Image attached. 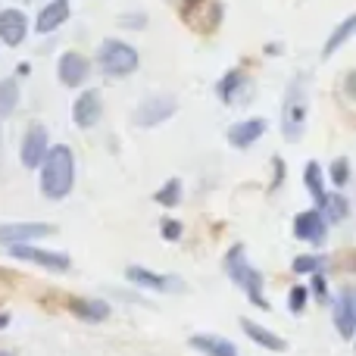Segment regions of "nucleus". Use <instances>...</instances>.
<instances>
[{
    "label": "nucleus",
    "instance_id": "9",
    "mask_svg": "<svg viewBox=\"0 0 356 356\" xmlns=\"http://www.w3.org/2000/svg\"><path fill=\"white\" fill-rule=\"evenodd\" d=\"M56 75H60V81L66 88H81L91 79V60L81 56L79 50H66L60 56V63H56Z\"/></svg>",
    "mask_w": 356,
    "mask_h": 356
},
{
    "label": "nucleus",
    "instance_id": "3",
    "mask_svg": "<svg viewBox=\"0 0 356 356\" xmlns=\"http://www.w3.org/2000/svg\"><path fill=\"white\" fill-rule=\"evenodd\" d=\"M307 116H309V97H307V79L297 75L288 85V94L282 100V135L288 141H300L307 131Z\"/></svg>",
    "mask_w": 356,
    "mask_h": 356
},
{
    "label": "nucleus",
    "instance_id": "33",
    "mask_svg": "<svg viewBox=\"0 0 356 356\" xmlns=\"http://www.w3.org/2000/svg\"><path fill=\"white\" fill-rule=\"evenodd\" d=\"M0 356H10V353H0Z\"/></svg>",
    "mask_w": 356,
    "mask_h": 356
},
{
    "label": "nucleus",
    "instance_id": "13",
    "mask_svg": "<svg viewBox=\"0 0 356 356\" xmlns=\"http://www.w3.org/2000/svg\"><path fill=\"white\" fill-rule=\"evenodd\" d=\"M325 234H328V225L316 209L294 216V238L297 241H307V244H325Z\"/></svg>",
    "mask_w": 356,
    "mask_h": 356
},
{
    "label": "nucleus",
    "instance_id": "4",
    "mask_svg": "<svg viewBox=\"0 0 356 356\" xmlns=\"http://www.w3.org/2000/svg\"><path fill=\"white\" fill-rule=\"evenodd\" d=\"M97 63L104 69V75L110 79H125L138 69V50L131 44L119 41V38H106L97 50Z\"/></svg>",
    "mask_w": 356,
    "mask_h": 356
},
{
    "label": "nucleus",
    "instance_id": "5",
    "mask_svg": "<svg viewBox=\"0 0 356 356\" xmlns=\"http://www.w3.org/2000/svg\"><path fill=\"white\" fill-rule=\"evenodd\" d=\"M178 110V100L172 94H150L131 113V122L141 125V129H154V125H163L166 119H172Z\"/></svg>",
    "mask_w": 356,
    "mask_h": 356
},
{
    "label": "nucleus",
    "instance_id": "8",
    "mask_svg": "<svg viewBox=\"0 0 356 356\" xmlns=\"http://www.w3.org/2000/svg\"><path fill=\"white\" fill-rule=\"evenodd\" d=\"M50 150V138H47V129L44 125H29L25 129V138H22V147H19V160H22L25 169H38L44 163Z\"/></svg>",
    "mask_w": 356,
    "mask_h": 356
},
{
    "label": "nucleus",
    "instance_id": "15",
    "mask_svg": "<svg viewBox=\"0 0 356 356\" xmlns=\"http://www.w3.org/2000/svg\"><path fill=\"white\" fill-rule=\"evenodd\" d=\"M266 131V119H241L228 129V144L238 150H247L250 144H257Z\"/></svg>",
    "mask_w": 356,
    "mask_h": 356
},
{
    "label": "nucleus",
    "instance_id": "31",
    "mask_svg": "<svg viewBox=\"0 0 356 356\" xmlns=\"http://www.w3.org/2000/svg\"><path fill=\"white\" fill-rule=\"evenodd\" d=\"M119 25H122V29H144L147 22H144V16L138 13V16H122L119 19Z\"/></svg>",
    "mask_w": 356,
    "mask_h": 356
},
{
    "label": "nucleus",
    "instance_id": "2",
    "mask_svg": "<svg viewBox=\"0 0 356 356\" xmlns=\"http://www.w3.org/2000/svg\"><path fill=\"white\" fill-rule=\"evenodd\" d=\"M225 275L244 291L253 307L269 309V300H266V294H263V272L253 269L250 259H247V250L241 244H234L232 250L225 253Z\"/></svg>",
    "mask_w": 356,
    "mask_h": 356
},
{
    "label": "nucleus",
    "instance_id": "25",
    "mask_svg": "<svg viewBox=\"0 0 356 356\" xmlns=\"http://www.w3.org/2000/svg\"><path fill=\"white\" fill-rule=\"evenodd\" d=\"M325 266H328V257H322V253H303V257L294 259L291 269H294L297 275H319Z\"/></svg>",
    "mask_w": 356,
    "mask_h": 356
},
{
    "label": "nucleus",
    "instance_id": "21",
    "mask_svg": "<svg viewBox=\"0 0 356 356\" xmlns=\"http://www.w3.org/2000/svg\"><path fill=\"white\" fill-rule=\"evenodd\" d=\"M247 88H250L247 75L241 72V69H232V72H228L225 79L219 81V88H216V91H219V100H222V104H238V94L247 91Z\"/></svg>",
    "mask_w": 356,
    "mask_h": 356
},
{
    "label": "nucleus",
    "instance_id": "18",
    "mask_svg": "<svg viewBox=\"0 0 356 356\" xmlns=\"http://www.w3.org/2000/svg\"><path fill=\"white\" fill-rule=\"evenodd\" d=\"M69 309H72V316H79L81 322H106L110 319V303L106 300H88V297H75L72 303H69Z\"/></svg>",
    "mask_w": 356,
    "mask_h": 356
},
{
    "label": "nucleus",
    "instance_id": "26",
    "mask_svg": "<svg viewBox=\"0 0 356 356\" xmlns=\"http://www.w3.org/2000/svg\"><path fill=\"white\" fill-rule=\"evenodd\" d=\"M154 200L160 203V207H166V209L178 207V203H181V178H169L163 188H156Z\"/></svg>",
    "mask_w": 356,
    "mask_h": 356
},
{
    "label": "nucleus",
    "instance_id": "24",
    "mask_svg": "<svg viewBox=\"0 0 356 356\" xmlns=\"http://www.w3.org/2000/svg\"><path fill=\"white\" fill-rule=\"evenodd\" d=\"M19 106V81L0 79V116H13Z\"/></svg>",
    "mask_w": 356,
    "mask_h": 356
},
{
    "label": "nucleus",
    "instance_id": "7",
    "mask_svg": "<svg viewBox=\"0 0 356 356\" xmlns=\"http://www.w3.org/2000/svg\"><path fill=\"white\" fill-rule=\"evenodd\" d=\"M10 253L16 259H25V263H35L41 269H50V272H69L72 259L66 253H56V250H44V247H35V244H16L10 247Z\"/></svg>",
    "mask_w": 356,
    "mask_h": 356
},
{
    "label": "nucleus",
    "instance_id": "17",
    "mask_svg": "<svg viewBox=\"0 0 356 356\" xmlns=\"http://www.w3.org/2000/svg\"><path fill=\"white\" fill-rule=\"evenodd\" d=\"M66 19H69V0H54V3H47L41 13H38L35 31H41V35L56 31L63 22H66Z\"/></svg>",
    "mask_w": 356,
    "mask_h": 356
},
{
    "label": "nucleus",
    "instance_id": "11",
    "mask_svg": "<svg viewBox=\"0 0 356 356\" xmlns=\"http://www.w3.org/2000/svg\"><path fill=\"white\" fill-rule=\"evenodd\" d=\"M72 119L79 129H94L104 119V97H100V91H94V88L81 91L79 100L72 104Z\"/></svg>",
    "mask_w": 356,
    "mask_h": 356
},
{
    "label": "nucleus",
    "instance_id": "27",
    "mask_svg": "<svg viewBox=\"0 0 356 356\" xmlns=\"http://www.w3.org/2000/svg\"><path fill=\"white\" fill-rule=\"evenodd\" d=\"M328 175H332L334 188H344V184L350 181V160H347V156H338V160L328 166Z\"/></svg>",
    "mask_w": 356,
    "mask_h": 356
},
{
    "label": "nucleus",
    "instance_id": "32",
    "mask_svg": "<svg viewBox=\"0 0 356 356\" xmlns=\"http://www.w3.org/2000/svg\"><path fill=\"white\" fill-rule=\"evenodd\" d=\"M6 325H10V316H6V313H0V332H3Z\"/></svg>",
    "mask_w": 356,
    "mask_h": 356
},
{
    "label": "nucleus",
    "instance_id": "29",
    "mask_svg": "<svg viewBox=\"0 0 356 356\" xmlns=\"http://www.w3.org/2000/svg\"><path fill=\"white\" fill-rule=\"evenodd\" d=\"M309 294H316V300H322V303H328V284H325V275H313V282H309Z\"/></svg>",
    "mask_w": 356,
    "mask_h": 356
},
{
    "label": "nucleus",
    "instance_id": "34",
    "mask_svg": "<svg viewBox=\"0 0 356 356\" xmlns=\"http://www.w3.org/2000/svg\"><path fill=\"white\" fill-rule=\"evenodd\" d=\"M0 138H3V131H0Z\"/></svg>",
    "mask_w": 356,
    "mask_h": 356
},
{
    "label": "nucleus",
    "instance_id": "14",
    "mask_svg": "<svg viewBox=\"0 0 356 356\" xmlns=\"http://www.w3.org/2000/svg\"><path fill=\"white\" fill-rule=\"evenodd\" d=\"M29 35V16L22 10H3L0 13V41L6 47H19Z\"/></svg>",
    "mask_w": 356,
    "mask_h": 356
},
{
    "label": "nucleus",
    "instance_id": "10",
    "mask_svg": "<svg viewBox=\"0 0 356 356\" xmlns=\"http://www.w3.org/2000/svg\"><path fill=\"white\" fill-rule=\"evenodd\" d=\"M125 278L138 288H147V291H156V294H172V291H181V278L175 275H160V272H150L144 266H129L125 269Z\"/></svg>",
    "mask_w": 356,
    "mask_h": 356
},
{
    "label": "nucleus",
    "instance_id": "6",
    "mask_svg": "<svg viewBox=\"0 0 356 356\" xmlns=\"http://www.w3.org/2000/svg\"><path fill=\"white\" fill-rule=\"evenodd\" d=\"M50 234H54V225H47V222H6V225H0V244H31V241L50 238Z\"/></svg>",
    "mask_w": 356,
    "mask_h": 356
},
{
    "label": "nucleus",
    "instance_id": "16",
    "mask_svg": "<svg viewBox=\"0 0 356 356\" xmlns=\"http://www.w3.org/2000/svg\"><path fill=\"white\" fill-rule=\"evenodd\" d=\"M188 344L203 356H238V347L228 338H219V334H194Z\"/></svg>",
    "mask_w": 356,
    "mask_h": 356
},
{
    "label": "nucleus",
    "instance_id": "22",
    "mask_svg": "<svg viewBox=\"0 0 356 356\" xmlns=\"http://www.w3.org/2000/svg\"><path fill=\"white\" fill-rule=\"evenodd\" d=\"M303 184L309 188V194H313V200H316V209L325 203V197H328V191H325V181H322V166L319 163H307V169H303Z\"/></svg>",
    "mask_w": 356,
    "mask_h": 356
},
{
    "label": "nucleus",
    "instance_id": "20",
    "mask_svg": "<svg viewBox=\"0 0 356 356\" xmlns=\"http://www.w3.org/2000/svg\"><path fill=\"white\" fill-rule=\"evenodd\" d=\"M316 213L325 219V225H341V222L350 216V203H347V197L344 194H328L325 197V203H322Z\"/></svg>",
    "mask_w": 356,
    "mask_h": 356
},
{
    "label": "nucleus",
    "instance_id": "28",
    "mask_svg": "<svg viewBox=\"0 0 356 356\" xmlns=\"http://www.w3.org/2000/svg\"><path fill=\"white\" fill-rule=\"evenodd\" d=\"M307 300H309L307 284H297V288H291V294H288V307H291V313H303Z\"/></svg>",
    "mask_w": 356,
    "mask_h": 356
},
{
    "label": "nucleus",
    "instance_id": "23",
    "mask_svg": "<svg viewBox=\"0 0 356 356\" xmlns=\"http://www.w3.org/2000/svg\"><path fill=\"white\" fill-rule=\"evenodd\" d=\"M353 29H356V16H347L344 22H341L338 29H334L332 35H328L325 47H322V56H325V60H328V56H332V54H338V50H341V44H344L347 38L353 35Z\"/></svg>",
    "mask_w": 356,
    "mask_h": 356
},
{
    "label": "nucleus",
    "instance_id": "19",
    "mask_svg": "<svg viewBox=\"0 0 356 356\" xmlns=\"http://www.w3.org/2000/svg\"><path fill=\"white\" fill-rule=\"evenodd\" d=\"M241 328H244V334L253 341V344L266 347V350H275V353H282L284 347H288L282 338H278L275 332H269V328L257 325V322H253V319H241Z\"/></svg>",
    "mask_w": 356,
    "mask_h": 356
},
{
    "label": "nucleus",
    "instance_id": "1",
    "mask_svg": "<svg viewBox=\"0 0 356 356\" xmlns=\"http://www.w3.org/2000/svg\"><path fill=\"white\" fill-rule=\"evenodd\" d=\"M38 169H41V191L47 200H63V197H69L72 181H75V156L66 144L50 147Z\"/></svg>",
    "mask_w": 356,
    "mask_h": 356
},
{
    "label": "nucleus",
    "instance_id": "30",
    "mask_svg": "<svg viewBox=\"0 0 356 356\" xmlns=\"http://www.w3.org/2000/svg\"><path fill=\"white\" fill-rule=\"evenodd\" d=\"M160 232H163V238H166V241H178V238H181V222H178V219H166Z\"/></svg>",
    "mask_w": 356,
    "mask_h": 356
},
{
    "label": "nucleus",
    "instance_id": "12",
    "mask_svg": "<svg viewBox=\"0 0 356 356\" xmlns=\"http://www.w3.org/2000/svg\"><path fill=\"white\" fill-rule=\"evenodd\" d=\"M334 328H338V334L344 341L353 338V332H356V294H353V288L338 291V297H334Z\"/></svg>",
    "mask_w": 356,
    "mask_h": 356
}]
</instances>
